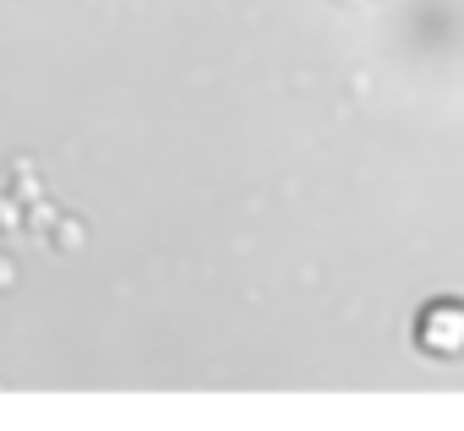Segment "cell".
Instances as JSON below:
<instances>
[{
  "label": "cell",
  "mask_w": 464,
  "mask_h": 431,
  "mask_svg": "<svg viewBox=\"0 0 464 431\" xmlns=\"http://www.w3.org/2000/svg\"><path fill=\"white\" fill-rule=\"evenodd\" d=\"M22 224H28V230H55V207H49L44 197H33L28 213H22Z\"/></svg>",
  "instance_id": "cell-3"
},
{
  "label": "cell",
  "mask_w": 464,
  "mask_h": 431,
  "mask_svg": "<svg viewBox=\"0 0 464 431\" xmlns=\"http://www.w3.org/2000/svg\"><path fill=\"white\" fill-rule=\"evenodd\" d=\"M421 344H426L432 355H453V349H464V306H453V301L432 306L426 322H421Z\"/></svg>",
  "instance_id": "cell-1"
},
{
  "label": "cell",
  "mask_w": 464,
  "mask_h": 431,
  "mask_svg": "<svg viewBox=\"0 0 464 431\" xmlns=\"http://www.w3.org/2000/svg\"><path fill=\"white\" fill-rule=\"evenodd\" d=\"M12 278H17V268H12L6 257H0V290H6V284H12Z\"/></svg>",
  "instance_id": "cell-5"
},
{
  "label": "cell",
  "mask_w": 464,
  "mask_h": 431,
  "mask_svg": "<svg viewBox=\"0 0 464 431\" xmlns=\"http://www.w3.org/2000/svg\"><path fill=\"white\" fill-rule=\"evenodd\" d=\"M49 241H55L60 251H77V246H83V224H77V219H55Z\"/></svg>",
  "instance_id": "cell-2"
},
{
  "label": "cell",
  "mask_w": 464,
  "mask_h": 431,
  "mask_svg": "<svg viewBox=\"0 0 464 431\" xmlns=\"http://www.w3.org/2000/svg\"><path fill=\"white\" fill-rule=\"evenodd\" d=\"M22 213H28L22 197H0V230H17V224H22Z\"/></svg>",
  "instance_id": "cell-4"
}]
</instances>
